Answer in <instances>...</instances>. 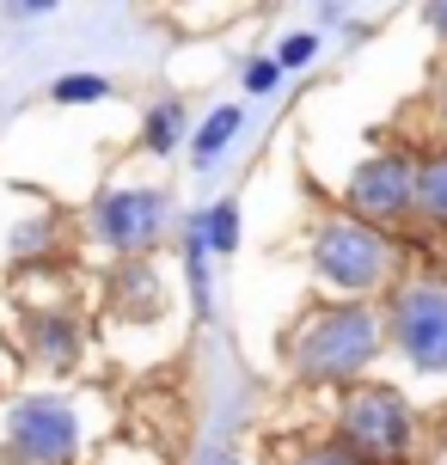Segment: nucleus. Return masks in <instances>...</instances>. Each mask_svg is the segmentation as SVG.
<instances>
[{
  "label": "nucleus",
  "instance_id": "obj_1",
  "mask_svg": "<svg viewBox=\"0 0 447 465\" xmlns=\"http://www.w3.org/2000/svg\"><path fill=\"white\" fill-rule=\"evenodd\" d=\"M380 349V319L362 312V306H331V312H313L301 325V337L288 343V361L301 380L313 386H331V380H350L374 361Z\"/></svg>",
  "mask_w": 447,
  "mask_h": 465
},
{
  "label": "nucleus",
  "instance_id": "obj_2",
  "mask_svg": "<svg viewBox=\"0 0 447 465\" xmlns=\"http://www.w3.org/2000/svg\"><path fill=\"white\" fill-rule=\"evenodd\" d=\"M337 429H343V453L362 465H399L411 453V411L392 386H350Z\"/></svg>",
  "mask_w": 447,
  "mask_h": 465
},
{
  "label": "nucleus",
  "instance_id": "obj_3",
  "mask_svg": "<svg viewBox=\"0 0 447 465\" xmlns=\"http://www.w3.org/2000/svg\"><path fill=\"white\" fill-rule=\"evenodd\" d=\"M313 263L343 294H368V288H380L392 276V239L374 232L368 221H331L319 232V245H313Z\"/></svg>",
  "mask_w": 447,
  "mask_h": 465
},
{
  "label": "nucleus",
  "instance_id": "obj_4",
  "mask_svg": "<svg viewBox=\"0 0 447 465\" xmlns=\"http://www.w3.org/2000/svg\"><path fill=\"white\" fill-rule=\"evenodd\" d=\"M392 337H399V349L417 368H429V373L447 368V288L442 282L404 288L399 306H392Z\"/></svg>",
  "mask_w": 447,
  "mask_h": 465
},
{
  "label": "nucleus",
  "instance_id": "obj_5",
  "mask_svg": "<svg viewBox=\"0 0 447 465\" xmlns=\"http://www.w3.org/2000/svg\"><path fill=\"white\" fill-rule=\"evenodd\" d=\"M6 447L19 465H68L74 460V411L55 398H25L13 411Z\"/></svg>",
  "mask_w": 447,
  "mask_h": 465
},
{
  "label": "nucleus",
  "instance_id": "obj_6",
  "mask_svg": "<svg viewBox=\"0 0 447 465\" xmlns=\"http://www.w3.org/2000/svg\"><path fill=\"white\" fill-rule=\"evenodd\" d=\"M160 221H165L160 190H111V196L98 203V232H104V245H117V252L154 245V239H160Z\"/></svg>",
  "mask_w": 447,
  "mask_h": 465
},
{
  "label": "nucleus",
  "instance_id": "obj_7",
  "mask_svg": "<svg viewBox=\"0 0 447 465\" xmlns=\"http://www.w3.org/2000/svg\"><path fill=\"white\" fill-rule=\"evenodd\" d=\"M411 196H417V165L404 160V153H386V160L362 165L355 184H350V203L368 221H399L411 209Z\"/></svg>",
  "mask_w": 447,
  "mask_h": 465
},
{
  "label": "nucleus",
  "instance_id": "obj_8",
  "mask_svg": "<svg viewBox=\"0 0 447 465\" xmlns=\"http://www.w3.org/2000/svg\"><path fill=\"white\" fill-rule=\"evenodd\" d=\"M411 203H417V214H423L429 227H447V147L417 165V196Z\"/></svg>",
  "mask_w": 447,
  "mask_h": 465
},
{
  "label": "nucleus",
  "instance_id": "obj_9",
  "mask_svg": "<svg viewBox=\"0 0 447 465\" xmlns=\"http://www.w3.org/2000/svg\"><path fill=\"white\" fill-rule=\"evenodd\" d=\"M233 135H239V111H233V104H221V111H214L209 123L196 129V165L221 160V147H227V141H233Z\"/></svg>",
  "mask_w": 447,
  "mask_h": 465
},
{
  "label": "nucleus",
  "instance_id": "obj_10",
  "mask_svg": "<svg viewBox=\"0 0 447 465\" xmlns=\"http://www.w3.org/2000/svg\"><path fill=\"white\" fill-rule=\"evenodd\" d=\"M203 239H209V252H233V245H239V209H233V203H214V209H209Z\"/></svg>",
  "mask_w": 447,
  "mask_h": 465
},
{
  "label": "nucleus",
  "instance_id": "obj_11",
  "mask_svg": "<svg viewBox=\"0 0 447 465\" xmlns=\"http://www.w3.org/2000/svg\"><path fill=\"white\" fill-rule=\"evenodd\" d=\"M111 93V80L104 74H68V80H55V98L62 104H93V98Z\"/></svg>",
  "mask_w": 447,
  "mask_h": 465
},
{
  "label": "nucleus",
  "instance_id": "obj_12",
  "mask_svg": "<svg viewBox=\"0 0 447 465\" xmlns=\"http://www.w3.org/2000/svg\"><path fill=\"white\" fill-rule=\"evenodd\" d=\"M172 141H178V104H160V111L147 116V147H154V153H165Z\"/></svg>",
  "mask_w": 447,
  "mask_h": 465
},
{
  "label": "nucleus",
  "instance_id": "obj_13",
  "mask_svg": "<svg viewBox=\"0 0 447 465\" xmlns=\"http://www.w3.org/2000/svg\"><path fill=\"white\" fill-rule=\"evenodd\" d=\"M294 465H362V460H350L343 447H313V453H301Z\"/></svg>",
  "mask_w": 447,
  "mask_h": 465
},
{
  "label": "nucleus",
  "instance_id": "obj_14",
  "mask_svg": "<svg viewBox=\"0 0 447 465\" xmlns=\"http://www.w3.org/2000/svg\"><path fill=\"white\" fill-rule=\"evenodd\" d=\"M276 86V62H252L245 68V93H270Z\"/></svg>",
  "mask_w": 447,
  "mask_h": 465
},
{
  "label": "nucleus",
  "instance_id": "obj_15",
  "mask_svg": "<svg viewBox=\"0 0 447 465\" xmlns=\"http://www.w3.org/2000/svg\"><path fill=\"white\" fill-rule=\"evenodd\" d=\"M306 55H313V37L301 31V37H288V44H283V68H301Z\"/></svg>",
  "mask_w": 447,
  "mask_h": 465
},
{
  "label": "nucleus",
  "instance_id": "obj_16",
  "mask_svg": "<svg viewBox=\"0 0 447 465\" xmlns=\"http://www.w3.org/2000/svg\"><path fill=\"white\" fill-rule=\"evenodd\" d=\"M429 25H435V31L447 37V6H429Z\"/></svg>",
  "mask_w": 447,
  "mask_h": 465
},
{
  "label": "nucleus",
  "instance_id": "obj_17",
  "mask_svg": "<svg viewBox=\"0 0 447 465\" xmlns=\"http://www.w3.org/2000/svg\"><path fill=\"white\" fill-rule=\"evenodd\" d=\"M196 465H239V460H233V453H203Z\"/></svg>",
  "mask_w": 447,
  "mask_h": 465
}]
</instances>
